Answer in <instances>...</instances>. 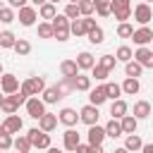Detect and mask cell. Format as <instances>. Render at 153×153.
Wrapping results in <instances>:
<instances>
[{
  "mask_svg": "<svg viewBox=\"0 0 153 153\" xmlns=\"http://www.w3.org/2000/svg\"><path fill=\"white\" fill-rule=\"evenodd\" d=\"M19 91H22L26 98L41 96V93L45 91V81H43V76H29V79H24V81L19 84Z\"/></svg>",
  "mask_w": 153,
  "mask_h": 153,
  "instance_id": "obj_1",
  "label": "cell"
},
{
  "mask_svg": "<svg viewBox=\"0 0 153 153\" xmlns=\"http://www.w3.org/2000/svg\"><path fill=\"white\" fill-rule=\"evenodd\" d=\"M26 139L31 141V148H41V151H48L50 148V134L41 131L38 127H31L26 131Z\"/></svg>",
  "mask_w": 153,
  "mask_h": 153,
  "instance_id": "obj_2",
  "label": "cell"
},
{
  "mask_svg": "<svg viewBox=\"0 0 153 153\" xmlns=\"http://www.w3.org/2000/svg\"><path fill=\"white\" fill-rule=\"evenodd\" d=\"M50 24H53V38H57L60 43H65L69 38V19L65 14H57Z\"/></svg>",
  "mask_w": 153,
  "mask_h": 153,
  "instance_id": "obj_3",
  "label": "cell"
},
{
  "mask_svg": "<svg viewBox=\"0 0 153 153\" xmlns=\"http://www.w3.org/2000/svg\"><path fill=\"white\" fill-rule=\"evenodd\" d=\"M24 108H26V115L29 117H33V120H41L48 110H45V103L38 98V96H33V98H29L26 103H24Z\"/></svg>",
  "mask_w": 153,
  "mask_h": 153,
  "instance_id": "obj_4",
  "label": "cell"
},
{
  "mask_svg": "<svg viewBox=\"0 0 153 153\" xmlns=\"http://www.w3.org/2000/svg\"><path fill=\"white\" fill-rule=\"evenodd\" d=\"M131 17L141 24V26H148V22L153 19V10H151V5H146V2H139L136 7H131Z\"/></svg>",
  "mask_w": 153,
  "mask_h": 153,
  "instance_id": "obj_5",
  "label": "cell"
},
{
  "mask_svg": "<svg viewBox=\"0 0 153 153\" xmlns=\"http://www.w3.org/2000/svg\"><path fill=\"white\" fill-rule=\"evenodd\" d=\"M0 91H2L5 96H14V93L19 91V76L5 72V74L0 76Z\"/></svg>",
  "mask_w": 153,
  "mask_h": 153,
  "instance_id": "obj_6",
  "label": "cell"
},
{
  "mask_svg": "<svg viewBox=\"0 0 153 153\" xmlns=\"http://www.w3.org/2000/svg\"><path fill=\"white\" fill-rule=\"evenodd\" d=\"M98 117H100V112H98V108L96 105H84L81 110H79V122H84L86 127H93V124H98Z\"/></svg>",
  "mask_w": 153,
  "mask_h": 153,
  "instance_id": "obj_7",
  "label": "cell"
},
{
  "mask_svg": "<svg viewBox=\"0 0 153 153\" xmlns=\"http://www.w3.org/2000/svg\"><path fill=\"white\" fill-rule=\"evenodd\" d=\"M57 122L65 124L67 129H72V127H76V122H79V112H76L74 108H62V110L57 112Z\"/></svg>",
  "mask_w": 153,
  "mask_h": 153,
  "instance_id": "obj_8",
  "label": "cell"
},
{
  "mask_svg": "<svg viewBox=\"0 0 153 153\" xmlns=\"http://www.w3.org/2000/svg\"><path fill=\"white\" fill-rule=\"evenodd\" d=\"M17 19H19V24H22V26H33V24H36V19H38V10H36V7H31V5H26V7H22V10H19Z\"/></svg>",
  "mask_w": 153,
  "mask_h": 153,
  "instance_id": "obj_9",
  "label": "cell"
},
{
  "mask_svg": "<svg viewBox=\"0 0 153 153\" xmlns=\"http://www.w3.org/2000/svg\"><path fill=\"white\" fill-rule=\"evenodd\" d=\"M131 38H134V43H136L139 48H146V45L153 41V31H151L148 26H139V29H134Z\"/></svg>",
  "mask_w": 153,
  "mask_h": 153,
  "instance_id": "obj_10",
  "label": "cell"
},
{
  "mask_svg": "<svg viewBox=\"0 0 153 153\" xmlns=\"http://www.w3.org/2000/svg\"><path fill=\"white\" fill-rule=\"evenodd\" d=\"M22 127H24V122H22V117L14 112V115H7L5 117V122L0 124V129H5L7 134H19L22 131Z\"/></svg>",
  "mask_w": 153,
  "mask_h": 153,
  "instance_id": "obj_11",
  "label": "cell"
},
{
  "mask_svg": "<svg viewBox=\"0 0 153 153\" xmlns=\"http://www.w3.org/2000/svg\"><path fill=\"white\" fill-rule=\"evenodd\" d=\"M134 60H136L143 69H153V50H151V48H136V50H134Z\"/></svg>",
  "mask_w": 153,
  "mask_h": 153,
  "instance_id": "obj_12",
  "label": "cell"
},
{
  "mask_svg": "<svg viewBox=\"0 0 153 153\" xmlns=\"http://www.w3.org/2000/svg\"><path fill=\"white\" fill-rule=\"evenodd\" d=\"M86 139H88V146H103V141H105V127H100V124L88 127Z\"/></svg>",
  "mask_w": 153,
  "mask_h": 153,
  "instance_id": "obj_13",
  "label": "cell"
},
{
  "mask_svg": "<svg viewBox=\"0 0 153 153\" xmlns=\"http://www.w3.org/2000/svg\"><path fill=\"white\" fill-rule=\"evenodd\" d=\"M81 143V139H79V131L72 127V129H65V134H62V146H65V151H76V146Z\"/></svg>",
  "mask_w": 153,
  "mask_h": 153,
  "instance_id": "obj_14",
  "label": "cell"
},
{
  "mask_svg": "<svg viewBox=\"0 0 153 153\" xmlns=\"http://www.w3.org/2000/svg\"><path fill=\"white\" fill-rule=\"evenodd\" d=\"M38 129H41V131H45V134L55 131V129H57V115H53V112H45V115L38 120Z\"/></svg>",
  "mask_w": 153,
  "mask_h": 153,
  "instance_id": "obj_15",
  "label": "cell"
},
{
  "mask_svg": "<svg viewBox=\"0 0 153 153\" xmlns=\"http://www.w3.org/2000/svg\"><path fill=\"white\" fill-rule=\"evenodd\" d=\"M74 62H76V67H79V69H88V72L96 67V57H93L88 50H81V53L76 55V60H74Z\"/></svg>",
  "mask_w": 153,
  "mask_h": 153,
  "instance_id": "obj_16",
  "label": "cell"
},
{
  "mask_svg": "<svg viewBox=\"0 0 153 153\" xmlns=\"http://www.w3.org/2000/svg\"><path fill=\"white\" fill-rule=\"evenodd\" d=\"M60 74H62V79H74V76L79 74L76 62H74V60H62V62H60Z\"/></svg>",
  "mask_w": 153,
  "mask_h": 153,
  "instance_id": "obj_17",
  "label": "cell"
},
{
  "mask_svg": "<svg viewBox=\"0 0 153 153\" xmlns=\"http://www.w3.org/2000/svg\"><path fill=\"white\" fill-rule=\"evenodd\" d=\"M105 100H108V96H105V86H96V88L88 91V103H91V105L100 108Z\"/></svg>",
  "mask_w": 153,
  "mask_h": 153,
  "instance_id": "obj_18",
  "label": "cell"
},
{
  "mask_svg": "<svg viewBox=\"0 0 153 153\" xmlns=\"http://www.w3.org/2000/svg\"><path fill=\"white\" fill-rule=\"evenodd\" d=\"M129 112V105L120 98V100H112V105H110V115H112V120H122L124 115Z\"/></svg>",
  "mask_w": 153,
  "mask_h": 153,
  "instance_id": "obj_19",
  "label": "cell"
},
{
  "mask_svg": "<svg viewBox=\"0 0 153 153\" xmlns=\"http://www.w3.org/2000/svg\"><path fill=\"white\" fill-rule=\"evenodd\" d=\"M131 115H134L136 120H146V117H151V103H148V100H136Z\"/></svg>",
  "mask_w": 153,
  "mask_h": 153,
  "instance_id": "obj_20",
  "label": "cell"
},
{
  "mask_svg": "<svg viewBox=\"0 0 153 153\" xmlns=\"http://www.w3.org/2000/svg\"><path fill=\"white\" fill-rule=\"evenodd\" d=\"M38 17H41V19H45V22H53V19L57 17V5H53V2L41 5V7H38Z\"/></svg>",
  "mask_w": 153,
  "mask_h": 153,
  "instance_id": "obj_21",
  "label": "cell"
},
{
  "mask_svg": "<svg viewBox=\"0 0 153 153\" xmlns=\"http://www.w3.org/2000/svg\"><path fill=\"white\" fill-rule=\"evenodd\" d=\"M120 124H122V134H136L139 120H136L134 115H124V117L120 120Z\"/></svg>",
  "mask_w": 153,
  "mask_h": 153,
  "instance_id": "obj_22",
  "label": "cell"
},
{
  "mask_svg": "<svg viewBox=\"0 0 153 153\" xmlns=\"http://www.w3.org/2000/svg\"><path fill=\"white\" fill-rule=\"evenodd\" d=\"M120 86H122V93H127V96H136V93L141 91V84H139V79H129V76H127V79H124Z\"/></svg>",
  "mask_w": 153,
  "mask_h": 153,
  "instance_id": "obj_23",
  "label": "cell"
},
{
  "mask_svg": "<svg viewBox=\"0 0 153 153\" xmlns=\"http://www.w3.org/2000/svg\"><path fill=\"white\" fill-rule=\"evenodd\" d=\"M141 146H143V141H141V136H139V134H127V139H124V148H127L129 153L141 151Z\"/></svg>",
  "mask_w": 153,
  "mask_h": 153,
  "instance_id": "obj_24",
  "label": "cell"
},
{
  "mask_svg": "<svg viewBox=\"0 0 153 153\" xmlns=\"http://www.w3.org/2000/svg\"><path fill=\"white\" fill-rule=\"evenodd\" d=\"M69 33H74L76 38L88 33V29H86V24H84V17H79V19H72V22H69Z\"/></svg>",
  "mask_w": 153,
  "mask_h": 153,
  "instance_id": "obj_25",
  "label": "cell"
},
{
  "mask_svg": "<svg viewBox=\"0 0 153 153\" xmlns=\"http://www.w3.org/2000/svg\"><path fill=\"white\" fill-rule=\"evenodd\" d=\"M72 86H74V91H91V76L76 74V76L72 79Z\"/></svg>",
  "mask_w": 153,
  "mask_h": 153,
  "instance_id": "obj_26",
  "label": "cell"
},
{
  "mask_svg": "<svg viewBox=\"0 0 153 153\" xmlns=\"http://www.w3.org/2000/svg\"><path fill=\"white\" fill-rule=\"evenodd\" d=\"M105 136H110V139H120V136H122V124H120V120H112V117H110V122L105 124Z\"/></svg>",
  "mask_w": 153,
  "mask_h": 153,
  "instance_id": "obj_27",
  "label": "cell"
},
{
  "mask_svg": "<svg viewBox=\"0 0 153 153\" xmlns=\"http://www.w3.org/2000/svg\"><path fill=\"white\" fill-rule=\"evenodd\" d=\"M12 148H14L17 153H29V151H31V141L26 139V134H19V136L12 141Z\"/></svg>",
  "mask_w": 153,
  "mask_h": 153,
  "instance_id": "obj_28",
  "label": "cell"
},
{
  "mask_svg": "<svg viewBox=\"0 0 153 153\" xmlns=\"http://www.w3.org/2000/svg\"><path fill=\"white\" fill-rule=\"evenodd\" d=\"M141 72H143V67H141L136 60H129V62L124 65V74H127L129 79H139V76H141Z\"/></svg>",
  "mask_w": 153,
  "mask_h": 153,
  "instance_id": "obj_29",
  "label": "cell"
},
{
  "mask_svg": "<svg viewBox=\"0 0 153 153\" xmlns=\"http://www.w3.org/2000/svg\"><path fill=\"white\" fill-rule=\"evenodd\" d=\"M103 86H105V96H108V100H120V96H122V86H120V84L108 81V84H103Z\"/></svg>",
  "mask_w": 153,
  "mask_h": 153,
  "instance_id": "obj_30",
  "label": "cell"
},
{
  "mask_svg": "<svg viewBox=\"0 0 153 153\" xmlns=\"http://www.w3.org/2000/svg\"><path fill=\"white\" fill-rule=\"evenodd\" d=\"M0 110H2L5 115H14V112L19 110V105H17L14 96H5V98H2V103H0Z\"/></svg>",
  "mask_w": 153,
  "mask_h": 153,
  "instance_id": "obj_31",
  "label": "cell"
},
{
  "mask_svg": "<svg viewBox=\"0 0 153 153\" xmlns=\"http://www.w3.org/2000/svg\"><path fill=\"white\" fill-rule=\"evenodd\" d=\"M115 60L127 65L129 60H134V50H131L129 45H120V48H117V53H115Z\"/></svg>",
  "mask_w": 153,
  "mask_h": 153,
  "instance_id": "obj_32",
  "label": "cell"
},
{
  "mask_svg": "<svg viewBox=\"0 0 153 153\" xmlns=\"http://www.w3.org/2000/svg\"><path fill=\"white\" fill-rule=\"evenodd\" d=\"M14 43H17V36H14L12 31H0V48H2V50L14 48Z\"/></svg>",
  "mask_w": 153,
  "mask_h": 153,
  "instance_id": "obj_33",
  "label": "cell"
},
{
  "mask_svg": "<svg viewBox=\"0 0 153 153\" xmlns=\"http://www.w3.org/2000/svg\"><path fill=\"white\" fill-rule=\"evenodd\" d=\"M93 10L98 17H110V0H93Z\"/></svg>",
  "mask_w": 153,
  "mask_h": 153,
  "instance_id": "obj_34",
  "label": "cell"
},
{
  "mask_svg": "<svg viewBox=\"0 0 153 153\" xmlns=\"http://www.w3.org/2000/svg\"><path fill=\"white\" fill-rule=\"evenodd\" d=\"M86 36H88V43H93V45H100V43L105 41V31H103L100 26H96V29H91V31H88Z\"/></svg>",
  "mask_w": 153,
  "mask_h": 153,
  "instance_id": "obj_35",
  "label": "cell"
},
{
  "mask_svg": "<svg viewBox=\"0 0 153 153\" xmlns=\"http://www.w3.org/2000/svg\"><path fill=\"white\" fill-rule=\"evenodd\" d=\"M19 57H24V55H29L31 53V43L26 41V38H17V43H14V48H12Z\"/></svg>",
  "mask_w": 153,
  "mask_h": 153,
  "instance_id": "obj_36",
  "label": "cell"
},
{
  "mask_svg": "<svg viewBox=\"0 0 153 153\" xmlns=\"http://www.w3.org/2000/svg\"><path fill=\"white\" fill-rule=\"evenodd\" d=\"M96 65H100L103 69L112 72V69H115V65H117V60H115V55H100V57L96 60Z\"/></svg>",
  "mask_w": 153,
  "mask_h": 153,
  "instance_id": "obj_37",
  "label": "cell"
},
{
  "mask_svg": "<svg viewBox=\"0 0 153 153\" xmlns=\"http://www.w3.org/2000/svg\"><path fill=\"white\" fill-rule=\"evenodd\" d=\"M17 17H14V10L7 7V5H0V24H12Z\"/></svg>",
  "mask_w": 153,
  "mask_h": 153,
  "instance_id": "obj_38",
  "label": "cell"
},
{
  "mask_svg": "<svg viewBox=\"0 0 153 153\" xmlns=\"http://www.w3.org/2000/svg\"><path fill=\"white\" fill-rule=\"evenodd\" d=\"M76 7H79V14H81V17H91V14L96 12V10H93V0H79Z\"/></svg>",
  "mask_w": 153,
  "mask_h": 153,
  "instance_id": "obj_39",
  "label": "cell"
},
{
  "mask_svg": "<svg viewBox=\"0 0 153 153\" xmlns=\"http://www.w3.org/2000/svg\"><path fill=\"white\" fill-rule=\"evenodd\" d=\"M122 10H131V0H110V12H122Z\"/></svg>",
  "mask_w": 153,
  "mask_h": 153,
  "instance_id": "obj_40",
  "label": "cell"
},
{
  "mask_svg": "<svg viewBox=\"0 0 153 153\" xmlns=\"http://www.w3.org/2000/svg\"><path fill=\"white\" fill-rule=\"evenodd\" d=\"M131 33H134V26H131L129 22L117 24V36H120V38H131Z\"/></svg>",
  "mask_w": 153,
  "mask_h": 153,
  "instance_id": "obj_41",
  "label": "cell"
},
{
  "mask_svg": "<svg viewBox=\"0 0 153 153\" xmlns=\"http://www.w3.org/2000/svg\"><path fill=\"white\" fill-rule=\"evenodd\" d=\"M12 134H7L5 129H0V151H10L12 148Z\"/></svg>",
  "mask_w": 153,
  "mask_h": 153,
  "instance_id": "obj_42",
  "label": "cell"
},
{
  "mask_svg": "<svg viewBox=\"0 0 153 153\" xmlns=\"http://www.w3.org/2000/svg\"><path fill=\"white\" fill-rule=\"evenodd\" d=\"M38 36L41 38H53V24L50 22H41L38 24Z\"/></svg>",
  "mask_w": 153,
  "mask_h": 153,
  "instance_id": "obj_43",
  "label": "cell"
},
{
  "mask_svg": "<svg viewBox=\"0 0 153 153\" xmlns=\"http://www.w3.org/2000/svg\"><path fill=\"white\" fill-rule=\"evenodd\" d=\"M91 76H93L96 81H105V79L110 76V72H108V69H103L100 65H96V67L91 69Z\"/></svg>",
  "mask_w": 153,
  "mask_h": 153,
  "instance_id": "obj_44",
  "label": "cell"
},
{
  "mask_svg": "<svg viewBox=\"0 0 153 153\" xmlns=\"http://www.w3.org/2000/svg\"><path fill=\"white\" fill-rule=\"evenodd\" d=\"M74 153H105L103 146H88V143H79Z\"/></svg>",
  "mask_w": 153,
  "mask_h": 153,
  "instance_id": "obj_45",
  "label": "cell"
},
{
  "mask_svg": "<svg viewBox=\"0 0 153 153\" xmlns=\"http://www.w3.org/2000/svg\"><path fill=\"white\" fill-rule=\"evenodd\" d=\"M62 14H65V17L69 19V22H72V19H79V17H81V14H79V7H76V5H72V2H67V7H65V12H62Z\"/></svg>",
  "mask_w": 153,
  "mask_h": 153,
  "instance_id": "obj_46",
  "label": "cell"
},
{
  "mask_svg": "<svg viewBox=\"0 0 153 153\" xmlns=\"http://www.w3.org/2000/svg\"><path fill=\"white\" fill-rule=\"evenodd\" d=\"M26 2H29V0H7V7H12V10H22V7H26Z\"/></svg>",
  "mask_w": 153,
  "mask_h": 153,
  "instance_id": "obj_47",
  "label": "cell"
},
{
  "mask_svg": "<svg viewBox=\"0 0 153 153\" xmlns=\"http://www.w3.org/2000/svg\"><path fill=\"white\" fill-rule=\"evenodd\" d=\"M141 153H153V143H143L141 146Z\"/></svg>",
  "mask_w": 153,
  "mask_h": 153,
  "instance_id": "obj_48",
  "label": "cell"
},
{
  "mask_svg": "<svg viewBox=\"0 0 153 153\" xmlns=\"http://www.w3.org/2000/svg\"><path fill=\"white\" fill-rule=\"evenodd\" d=\"M29 2H31V7H41V5H45L48 0H29Z\"/></svg>",
  "mask_w": 153,
  "mask_h": 153,
  "instance_id": "obj_49",
  "label": "cell"
},
{
  "mask_svg": "<svg viewBox=\"0 0 153 153\" xmlns=\"http://www.w3.org/2000/svg\"><path fill=\"white\" fill-rule=\"evenodd\" d=\"M48 153H65V151H62V148H55V146H50V148H48Z\"/></svg>",
  "mask_w": 153,
  "mask_h": 153,
  "instance_id": "obj_50",
  "label": "cell"
},
{
  "mask_svg": "<svg viewBox=\"0 0 153 153\" xmlns=\"http://www.w3.org/2000/svg\"><path fill=\"white\" fill-rule=\"evenodd\" d=\"M112 153H129V151H127V148H124V146H120V148H115V151H112Z\"/></svg>",
  "mask_w": 153,
  "mask_h": 153,
  "instance_id": "obj_51",
  "label": "cell"
},
{
  "mask_svg": "<svg viewBox=\"0 0 153 153\" xmlns=\"http://www.w3.org/2000/svg\"><path fill=\"white\" fill-rule=\"evenodd\" d=\"M48 2H53V5H57V2H62V0H48Z\"/></svg>",
  "mask_w": 153,
  "mask_h": 153,
  "instance_id": "obj_52",
  "label": "cell"
},
{
  "mask_svg": "<svg viewBox=\"0 0 153 153\" xmlns=\"http://www.w3.org/2000/svg\"><path fill=\"white\" fill-rule=\"evenodd\" d=\"M2 74H5V69H2V62H0V76H2Z\"/></svg>",
  "mask_w": 153,
  "mask_h": 153,
  "instance_id": "obj_53",
  "label": "cell"
},
{
  "mask_svg": "<svg viewBox=\"0 0 153 153\" xmlns=\"http://www.w3.org/2000/svg\"><path fill=\"white\" fill-rule=\"evenodd\" d=\"M2 98H5V93H2V91H0V103H2Z\"/></svg>",
  "mask_w": 153,
  "mask_h": 153,
  "instance_id": "obj_54",
  "label": "cell"
},
{
  "mask_svg": "<svg viewBox=\"0 0 153 153\" xmlns=\"http://www.w3.org/2000/svg\"><path fill=\"white\" fill-rule=\"evenodd\" d=\"M69 2H72V5H76V2H79V0H69Z\"/></svg>",
  "mask_w": 153,
  "mask_h": 153,
  "instance_id": "obj_55",
  "label": "cell"
},
{
  "mask_svg": "<svg viewBox=\"0 0 153 153\" xmlns=\"http://www.w3.org/2000/svg\"><path fill=\"white\" fill-rule=\"evenodd\" d=\"M143 2H146V5H148V2H153V0H143Z\"/></svg>",
  "mask_w": 153,
  "mask_h": 153,
  "instance_id": "obj_56",
  "label": "cell"
},
{
  "mask_svg": "<svg viewBox=\"0 0 153 153\" xmlns=\"http://www.w3.org/2000/svg\"><path fill=\"white\" fill-rule=\"evenodd\" d=\"M29 153H31V151H29Z\"/></svg>",
  "mask_w": 153,
  "mask_h": 153,
  "instance_id": "obj_57",
  "label": "cell"
},
{
  "mask_svg": "<svg viewBox=\"0 0 153 153\" xmlns=\"http://www.w3.org/2000/svg\"><path fill=\"white\" fill-rule=\"evenodd\" d=\"M0 50H2V48H0Z\"/></svg>",
  "mask_w": 153,
  "mask_h": 153,
  "instance_id": "obj_58",
  "label": "cell"
},
{
  "mask_svg": "<svg viewBox=\"0 0 153 153\" xmlns=\"http://www.w3.org/2000/svg\"><path fill=\"white\" fill-rule=\"evenodd\" d=\"M0 153H2V151H0Z\"/></svg>",
  "mask_w": 153,
  "mask_h": 153,
  "instance_id": "obj_59",
  "label": "cell"
}]
</instances>
